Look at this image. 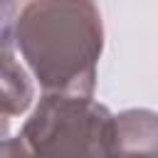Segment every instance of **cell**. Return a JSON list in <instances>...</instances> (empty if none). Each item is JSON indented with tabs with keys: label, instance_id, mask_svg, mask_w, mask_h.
Wrapping results in <instances>:
<instances>
[{
	"label": "cell",
	"instance_id": "obj_1",
	"mask_svg": "<svg viewBox=\"0 0 158 158\" xmlns=\"http://www.w3.org/2000/svg\"><path fill=\"white\" fill-rule=\"evenodd\" d=\"M5 25L44 94L91 99L96 62L104 47L96 5L57 0L27 2L17 10V20H10L5 12Z\"/></svg>",
	"mask_w": 158,
	"mask_h": 158
},
{
	"label": "cell",
	"instance_id": "obj_2",
	"mask_svg": "<svg viewBox=\"0 0 158 158\" xmlns=\"http://www.w3.org/2000/svg\"><path fill=\"white\" fill-rule=\"evenodd\" d=\"M116 116L94 99L42 94L15 138H5L2 158H109Z\"/></svg>",
	"mask_w": 158,
	"mask_h": 158
},
{
	"label": "cell",
	"instance_id": "obj_3",
	"mask_svg": "<svg viewBox=\"0 0 158 158\" xmlns=\"http://www.w3.org/2000/svg\"><path fill=\"white\" fill-rule=\"evenodd\" d=\"M12 32L10 27L2 22V49H0V59H2V69H0V81H2V116H20L30 109L32 104V84L27 79V72L15 62V52H12Z\"/></svg>",
	"mask_w": 158,
	"mask_h": 158
},
{
	"label": "cell",
	"instance_id": "obj_4",
	"mask_svg": "<svg viewBox=\"0 0 158 158\" xmlns=\"http://www.w3.org/2000/svg\"><path fill=\"white\" fill-rule=\"evenodd\" d=\"M109 158H158L156 153H136V151H114Z\"/></svg>",
	"mask_w": 158,
	"mask_h": 158
}]
</instances>
